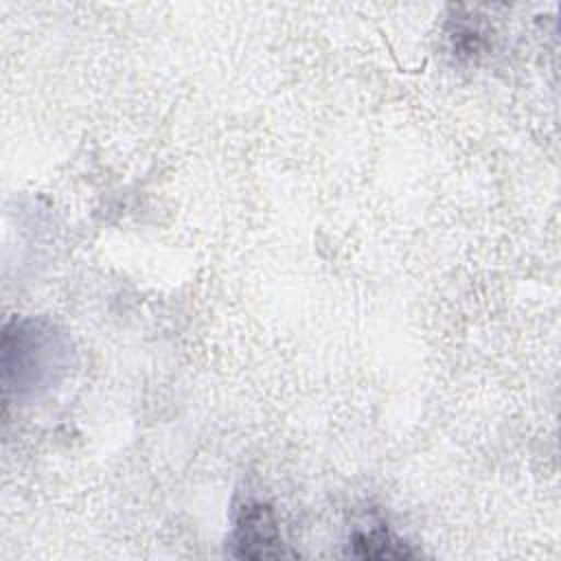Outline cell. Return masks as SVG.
Returning <instances> with one entry per match:
<instances>
[{
	"mask_svg": "<svg viewBox=\"0 0 561 561\" xmlns=\"http://www.w3.org/2000/svg\"><path fill=\"white\" fill-rule=\"evenodd\" d=\"M68 344L61 333L44 320L13 318L2 337V386L4 397H26L55 381L64 368Z\"/></svg>",
	"mask_w": 561,
	"mask_h": 561,
	"instance_id": "obj_1",
	"label": "cell"
},
{
	"mask_svg": "<svg viewBox=\"0 0 561 561\" xmlns=\"http://www.w3.org/2000/svg\"><path fill=\"white\" fill-rule=\"evenodd\" d=\"M232 554L245 559H278L289 554L274 511L256 500H245L234 515Z\"/></svg>",
	"mask_w": 561,
	"mask_h": 561,
	"instance_id": "obj_2",
	"label": "cell"
},
{
	"mask_svg": "<svg viewBox=\"0 0 561 561\" xmlns=\"http://www.w3.org/2000/svg\"><path fill=\"white\" fill-rule=\"evenodd\" d=\"M351 554L362 559H405L414 552L386 528H370L351 535Z\"/></svg>",
	"mask_w": 561,
	"mask_h": 561,
	"instance_id": "obj_3",
	"label": "cell"
}]
</instances>
